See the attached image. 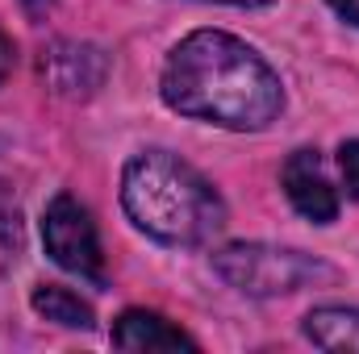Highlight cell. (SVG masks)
<instances>
[{"label":"cell","instance_id":"6da1fadb","mask_svg":"<svg viewBox=\"0 0 359 354\" xmlns=\"http://www.w3.org/2000/svg\"><path fill=\"white\" fill-rule=\"evenodd\" d=\"M159 92L176 113L222 129H264L284 104L280 76L247 42L222 29L188 34L168 55Z\"/></svg>","mask_w":359,"mask_h":354},{"label":"cell","instance_id":"7a4b0ae2","mask_svg":"<svg viewBox=\"0 0 359 354\" xmlns=\"http://www.w3.org/2000/svg\"><path fill=\"white\" fill-rule=\"evenodd\" d=\"M121 204L130 221L163 246H201L226 225V204L213 183L168 150H147L126 163Z\"/></svg>","mask_w":359,"mask_h":354},{"label":"cell","instance_id":"3957f363","mask_svg":"<svg viewBox=\"0 0 359 354\" xmlns=\"http://www.w3.org/2000/svg\"><path fill=\"white\" fill-rule=\"evenodd\" d=\"M213 271L238 288L243 296H288L301 288H318V283H334L339 271L305 250H288V246H264V242H238L213 255Z\"/></svg>","mask_w":359,"mask_h":354},{"label":"cell","instance_id":"277c9868","mask_svg":"<svg viewBox=\"0 0 359 354\" xmlns=\"http://www.w3.org/2000/svg\"><path fill=\"white\" fill-rule=\"evenodd\" d=\"M42 242H46V255L63 271L88 279V283H104V255H100V238H96V225H92L88 208L76 200V196H55L46 204V217H42Z\"/></svg>","mask_w":359,"mask_h":354},{"label":"cell","instance_id":"5b68a950","mask_svg":"<svg viewBox=\"0 0 359 354\" xmlns=\"http://www.w3.org/2000/svg\"><path fill=\"white\" fill-rule=\"evenodd\" d=\"M280 179H284V192H288V200L301 217H309L318 225H330L339 217V192L326 176L318 150H292Z\"/></svg>","mask_w":359,"mask_h":354},{"label":"cell","instance_id":"8992f818","mask_svg":"<svg viewBox=\"0 0 359 354\" xmlns=\"http://www.w3.org/2000/svg\"><path fill=\"white\" fill-rule=\"evenodd\" d=\"M104 55L88 42H55L42 55V80L59 96H92L104 84Z\"/></svg>","mask_w":359,"mask_h":354},{"label":"cell","instance_id":"52a82bcc","mask_svg":"<svg viewBox=\"0 0 359 354\" xmlns=\"http://www.w3.org/2000/svg\"><path fill=\"white\" fill-rule=\"evenodd\" d=\"M113 346L117 351H196V342L180 325H172L159 313H147V309H130L117 317Z\"/></svg>","mask_w":359,"mask_h":354},{"label":"cell","instance_id":"ba28073f","mask_svg":"<svg viewBox=\"0 0 359 354\" xmlns=\"http://www.w3.org/2000/svg\"><path fill=\"white\" fill-rule=\"evenodd\" d=\"M305 338L322 351L359 354V309H313L305 317Z\"/></svg>","mask_w":359,"mask_h":354},{"label":"cell","instance_id":"9c48e42d","mask_svg":"<svg viewBox=\"0 0 359 354\" xmlns=\"http://www.w3.org/2000/svg\"><path fill=\"white\" fill-rule=\"evenodd\" d=\"M29 304H34L38 317L55 321V325H67V330H92V325H96L92 304H84L76 292H67V288H59V283H42V288H34Z\"/></svg>","mask_w":359,"mask_h":354},{"label":"cell","instance_id":"30bf717a","mask_svg":"<svg viewBox=\"0 0 359 354\" xmlns=\"http://www.w3.org/2000/svg\"><path fill=\"white\" fill-rule=\"evenodd\" d=\"M339 171H343L347 196L359 200V142H343V146H339Z\"/></svg>","mask_w":359,"mask_h":354},{"label":"cell","instance_id":"8fae6325","mask_svg":"<svg viewBox=\"0 0 359 354\" xmlns=\"http://www.w3.org/2000/svg\"><path fill=\"white\" fill-rule=\"evenodd\" d=\"M0 246H21V221H17V204H13V196L4 200V208H0Z\"/></svg>","mask_w":359,"mask_h":354},{"label":"cell","instance_id":"7c38bea8","mask_svg":"<svg viewBox=\"0 0 359 354\" xmlns=\"http://www.w3.org/2000/svg\"><path fill=\"white\" fill-rule=\"evenodd\" d=\"M330 4H334V13H339L343 21L359 25V0H330Z\"/></svg>","mask_w":359,"mask_h":354},{"label":"cell","instance_id":"4fadbf2b","mask_svg":"<svg viewBox=\"0 0 359 354\" xmlns=\"http://www.w3.org/2000/svg\"><path fill=\"white\" fill-rule=\"evenodd\" d=\"M13 71V42L0 34V84H4V76Z\"/></svg>","mask_w":359,"mask_h":354},{"label":"cell","instance_id":"5bb4252c","mask_svg":"<svg viewBox=\"0 0 359 354\" xmlns=\"http://www.w3.org/2000/svg\"><path fill=\"white\" fill-rule=\"evenodd\" d=\"M217 4H238V8H259V4H271V0H217Z\"/></svg>","mask_w":359,"mask_h":354},{"label":"cell","instance_id":"9a60e30c","mask_svg":"<svg viewBox=\"0 0 359 354\" xmlns=\"http://www.w3.org/2000/svg\"><path fill=\"white\" fill-rule=\"evenodd\" d=\"M34 4H38V0H34Z\"/></svg>","mask_w":359,"mask_h":354}]
</instances>
